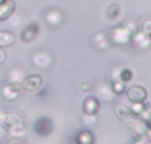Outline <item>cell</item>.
Segmentation results:
<instances>
[{"label": "cell", "mask_w": 151, "mask_h": 144, "mask_svg": "<svg viewBox=\"0 0 151 144\" xmlns=\"http://www.w3.org/2000/svg\"><path fill=\"white\" fill-rule=\"evenodd\" d=\"M44 89V77L40 73H31L23 79L21 83V92H29V94H38Z\"/></svg>", "instance_id": "1"}, {"label": "cell", "mask_w": 151, "mask_h": 144, "mask_svg": "<svg viewBox=\"0 0 151 144\" xmlns=\"http://www.w3.org/2000/svg\"><path fill=\"white\" fill-rule=\"evenodd\" d=\"M107 35H109L111 44H115V46H128L130 37H132V33H128L122 25H113L107 31Z\"/></svg>", "instance_id": "2"}, {"label": "cell", "mask_w": 151, "mask_h": 144, "mask_svg": "<svg viewBox=\"0 0 151 144\" xmlns=\"http://www.w3.org/2000/svg\"><path fill=\"white\" fill-rule=\"evenodd\" d=\"M94 96H96L100 102L103 104H111L117 96H115L113 89H111V83L109 81H100V83H94V89H92Z\"/></svg>", "instance_id": "3"}, {"label": "cell", "mask_w": 151, "mask_h": 144, "mask_svg": "<svg viewBox=\"0 0 151 144\" xmlns=\"http://www.w3.org/2000/svg\"><path fill=\"white\" fill-rule=\"evenodd\" d=\"M42 17H44V23L50 29H59V27L63 25V21H65V14H63V10H59V8H48Z\"/></svg>", "instance_id": "4"}, {"label": "cell", "mask_w": 151, "mask_h": 144, "mask_svg": "<svg viewBox=\"0 0 151 144\" xmlns=\"http://www.w3.org/2000/svg\"><path fill=\"white\" fill-rule=\"evenodd\" d=\"M52 62H54V58H52V54L48 50H44V48H40V50H37L33 56H31V65L35 67V69H48L52 65Z\"/></svg>", "instance_id": "5"}, {"label": "cell", "mask_w": 151, "mask_h": 144, "mask_svg": "<svg viewBox=\"0 0 151 144\" xmlns=\"http://www.w3.org/2000/svg\"><path fill=\"white\" fill-rule=\"evenodd\" d=\"M33 131L37 137H50L52 133H54V121L48 117V115H42V117H38L37 121L33 123Z\"/></svg>", "instance_id": "6"}, {"label": "cell", "mask_w": 151, "mask_h": 144, "mask_svg": "<svg viewBox=\"0 0 151 144\" xmlns=\"http://www.w3.org/2000/svg\"><path fill=\"white\" fill-rule=\"evenodd\" d=\"M88 42H90V46L94 48V50H109L111 46V41H109V35H107V31H98V33H94L92 37L88 39Z\"/></svg>", "instance_id": "7"}, {"label": "cell", "mask_w": 151, "mask_h": 144, "mask_svg": "<svg viewBox=\"0 0 151 144\" xmlns=\"http://www.w3.org/2000/svg\"><path fill=\"white\" fill-rule=\"evenodd\" d=\"M124 96L128 102H147V89L144 85H132V87H126Z\"/></svg>", "instance_id": "8"}, {"label": "cell", "mask_w": 151, "mask_h": 144, "mask_svg": "<svg viewBox=\"0 0 151 144\" xmlns=\"http://www.w3.org/2000/svg\"><path fill=\"white\" fill-rule=\"evenodd\" d=\"M40 35V25H38L37 21L29 23V25H25L21 29V33H19V41L23 42V44H31L33 41H37V37Z\"/></svg>", "instance_id": "9"}, {"label": "cell", "mask_w": 151, "mask_h": 144, "mask_svg": "<svg viewBox=\"0 0 151 144\" xmlns=\"http://www.w3.org/2000/svg\"><path fill=\"white\" fill-rule=\"evenodd\" d=\"M128 46L136 48V50H147V48H151V35L136 31V33H132V37H130V44Z\"/></svg>", "instance_id": "10"}, {"label": "cell", "mask_w": 151, "mask_h": 144, "mask_svg": "<svg viewBox=\"0 0 151 144\" xmlns=\"http://www.w3.org/2000/svg\"><path fill=\"white\" fill-rule=\"evenodd\" d=\"M27 77V69L23 65H12L6 73V83H12V85H19L21 87L23 79Z\"/></svg>", "instance_id": "11"}, {"label": "cell", "mask_w": 151, "mask_h": 144, "mask_svg": "<svg viewBox=\"0 0 151 144\" xmlns=\"http://www.w3.org/2000/svg\"><path fill=\"white\" fill-rule=\"evenodd\" d=\"M124 125L128 127V131L130 133H134V137H144V133H145V129H147V125H145V121H142L138 115H130L128 119L124 121Z\"/></svg>", "instance_id": "12"}, {"label": "cell", "mask_w": 151, "mask_h": 144, "mask_svg": "<svg viewBox=\"0 0 151 144\" xmlns=\"http://www.w3.org/2000/svg\"><path fill=\"white\" fill-rule=\"evenodd\" d=\"M101 108V102L96 98L94 94H86L84 100H82V113H92V115H98Z\"/></svg>", "instance_id": "13"}, {"label": "cell", "mask_w": 151, "mask_h": 144, "mask_svg": "<svg viewBox=\"0 0 151 144\" xmlns=\"http://www.w3.org/2000/svg\"><path fill=\"white\" fill-rule=\"evenodd\" d=\"M21 96V87L19 85H12V83H4L2 85V98L6 102H15Z\"/></svg>", "instance_id": "14"}, {"label": "cell", "mask_w": 151, "mask_h": 144, "mask_svg": "<svg viewBox=\"0 0 151 144\" xmlns=\"http://www.w3.org/2000/svg\"><path fill=\"white\" fill-rule=\"evenodd\" d=\"M121 17H122V8H121V4H119V2L109 4V6H107V10H105V19L111 23V25H117Z\"/></svg>", "instance_id": "15"}, {"label": "cell", "mask_w": 151, "mask_h": 144, "mask_svg": "<svg viewBox=\"0 0 151 144\" xmlns=\"http://www.w3.org/2000/svg\"><path fill=\"white\" fill-rule=\"evenodd\" d=\"M73 142L75 144H96V135L92 133V129L84 127V129H81L77 135H75Z\"/></svg>", "instance_id": "16"}, {"label": "cell", "mask_w": 151, "mask_h": 144, "mask_svg": "<svg viewBox=\"0 0 151 144\" xmlns=\"http://www.w3.org/2000/svg\"><path fill=\"white\" fill-rule=\"evenodd\" d=\"M8 129V137L10 138H25L27 137V125H25V121H21V123H14V125H10V127H6Z\"/></svg>", "instance_id": "17"}, {"label": "cell", "mask_w": 151, "mask_h": 144, "mask_svg": "<svg viewBox=\"0 0 151 144\" xmlns=\"http://www.w3.org/2000/svg\"><path fill=\"white\" fill-rule=\"evenodd\" d=\"M14 12H15V0H2L0 2V23L6 21Z\"/></svg>", "instance_id": "18"}, {"label": "cell", "mask_w": 151, "mask_h": 144, "mask_svg": "<svg viewBox=\"0 0 151 144\" xmlns=\"http://www.w3.org/2000/svg\"><path fill=\"white\" fill-rule=\"evenodd\" d=\"M15 44V35L12 29H0V48H10Z\"/></svg>", "instance_id": "19"}, {"label": "cell", "mask_w": 151, "mask_h": 144, "mask_svg": "<svg viewBox=\"0 0 151 144\" xmlns=\"http://www.w3.org/2000/svg\"><path fill=\"white\" fill-rule=\"evenodd\" d=\"M21 121H25V119H23V115L19 113V111H15V110H6V119H4V125H6V127L14 125V123H21Z\"/></svg>", "instance_id": "20"}, {"label": "cell", "mask_w": 151, "mask_h": 144, "mask_svg": "<svg viewBox=\"0 0 151 144\" xmlns=\"http://www.w3.org/2000/svg\"><path fill=\"white\" fill-rule=\"evenodd\" d=\"M138 31L151 35V15H144L142 19H138Z\"/></svg>", "instance_id": "21"}, {"label": "cell", "mask_w": 151, "mask_h": 144, "mask_svg": "<svg viewBox=\"0 0 151 144\" xmlns=\"http://www.w3.org/2000/svg\"><path fill=\"white\" fill-rule=\"evenodd\" d=\"M109 83H111V89H113L115 96H121V94H124V90H126V83H124V81L117 79V81H109Z\"/></svg>", "instance_id": "22"}, {"label": "cell", "mask_w": 151, "mask_h": 144, "mask_svg": "<svg viewBox=\"0 0 151 144\" xmlns=\"http://www.w3.org/2000/svg\"><path fill=\"white\" fill-rule=\"evenodd\" d=\"M6 21L10 23L12 29H15V27H21V25H23V15H21V14H17V12H14V14H12L10 17L6 19Z\"/></svg>", "instance_id": "23"}, {"label": "cell", "mask_w": 151, "mask_h": 144, "mask_svg": "<svg viewBox=\"0 0 151 144\" xmlns=\"http://www.w3.org/2000/svg\"><path fill=\"white\" fill-rule=\"evenodd\" d=\"M121 25L124 27L128 33H136V31H138V19H124Z\"/></svg>", "instance_id": "24"}, {"label": "cell", "mask_w": 151, "mask_h": 144, "mask_svg": "<svg viewBox=\"0 0 151 144\" xmlns=\"http://www.w3.org/2000/svg\"><path fill=\"white\" fill-rule=\"evenodd\" d=\"M81 121H82V125H84V127H88V129H90V127L96 125L98 119H96V115H92V113H82Z\"/></svg>", "instance_id": "25"}, {"label": "cell", "mask_w": 151, "mask_h": 144, "mask_svg": "<svg viewBox=\"0 0 151 144\" xmlns=\"http://www.w3.org/2000/svg\"><path fill=\"white\" fill-rule=\"evenodd\" d=\"M132 79H134V71L130 69V67H124V65H122V71H121V81H124L126 85H128V83L132 81Z\"/></svg>", "instance_id": "26"}, {"label": "cell", "mask_w": 151, "mask_h": 144, "mask_svg": "<svg viewBox=\"0 0 151 144\" xmlns=\"http://www.w3.org/2000/svg\"><path fill=\"white\" fill-rule=\"evenodd\" d=\"M121 71H122V65L115 63V65L109 69V81H117V79H121Z\"/></svg>", "instance_id": "27"}, {"label": "cell", "mask_w": 151, "mask_h": 144, "mask_svg": "<svg viewBox=\"0 0 151 144\" xmlns=\"http://www.w3.org/2000/svg\"><path fill=\"white\" fill-rule=\"evenodd\" d=\"M77 89L81 90V92H84V94H90V92H92V89H94V83L92 81H81L77 85Z\"/></svg>", "instance_id": "28"}, {"label": "cell", "mask_w": 151, "mask_h": 144, "mask_svg": "<svg viewBox=\"0 0 151 144\" xmlns=\"http://www.w3.org/2000/svg\"><path fill=\"white\" fill-rule=\"evenodd\" d=\"M144 106H145V102H128V110L132 111L134 115H140V111L144 110Z\"/></svg>", "instance_id": "29"}, {"label": "cell", "mask_w": 151, "mask_h": 144, "mask_svg": "<svg viewBox=\"0 0 151 144\" xmlns=\"http://www.w3.org/2000/svg\"><path fill=\"white\" fill-rule=\"evenodd\" d=\"M138 117H140L142 121H147V119L151 117V106H147V104H145V106H144V110L140 111V115H138Z\"/></svg>", "instance_id": "30"}, {"label": "cell", "mask_w": 151, "mask_h": 144, "mask_svg": "<svg viewBox=\"0 0 151 144\" xmlns=\"http://www.w3.org/2000/svg\"><path fill=\"white\" fill-rule=\"evenodd\" d=\"M128 144H151L149 140H145L144 137H134V140H130Z\"/></svg>", "instance_id": "31"}, {"label": "cell", "mask_w": 151, "mask_h": 144, "mask_svg": "<svg viewBox=\"0 0 151 144\" xmlns=\"http://www.w3.org/2000/svg\"><path fill=\"white\" fill-rule=\"evenodd\" d=\"M6 137H8V129H6V125L0 123V140H4Z\"/></svg>", "instance_id": "32"}, {"label": "cell", "mask_w": 151, "mask_h": 144, "mask_svg": "<svg viewBox=\"0 0 151 144\" xmlns=\"http://www.w3.org/2000/svg\"><path fill=\"white\" fill-rule=\"evenodd\" d=\"M6 58H8V56H6V48H0V65L6 62Z\"/></svg>", "instance_id": "33"}, {"label": "cell", "mask_w": 151, "mask_h": 144, "mask_svg": "<svg viewBox=\"0 0 151 144\" xmlns=\"http://www.w3.org/2000/svg\"><path fill=\"white\" fill-rule=\"evenodd\" d=\"M144 138L151 142V127H147V129H145V133H144Z\"/></svg>", "instance_id": "34"}, {"label": "cell", "mask_w": 151, "mask_h": 144, "mask_svg": "<svg viewBox=\"0 0 151 144\" xmlns=\"http://www.w3.org/2000/svg\"><path fill=\"white\" fill-rule=\"evenodd\" d=\"M4 119H6V110H0V123L4 125Z\"/></svg>", "instance_id": "35"}, {"label": "cell", "mask_w": 151, "mask_h": 144, "mask_svg": "<svg viewBox=\"0 0 151 144\" xmlns=\"http://www.w3.org/2000/svg\"><path fill=\"white\" fill-rule=\"evenodd\" d=\"M8 144H23V140H21V138H12Z\"/></svg>", "instance_id": "36"}, {"label": "cell", "mask_w": 151, "mask_h": 144, "mask_svg": "<svg viewBox=\"0 0 151 144\" xmlns=\"http://www.w3.org/2000/svg\"><path fill=\"white\" fill-rule=\"evenodd\" d=\"M145 125H147V127H151V117L147 119V121H145Z\"/></svg>", "instance_id": "37"}, {"label": "cell", "mask_w": 151, "mask_h": 144, "mask_svg": "<svg viewBox=\"0 0 151 144\" xmlns=\"http://www.w3.org/2000/svg\"><path fill=\"white\" fill-rule=\"evenodd\" d=\"M0 2H2V0H0Z\"/></svg>", "instance_id": "38"}]
</instances>
